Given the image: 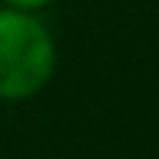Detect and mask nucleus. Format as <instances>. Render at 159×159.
Returning a JSON list of instances; mask_svg holds the SVG:
<instances>
[{"instance_id": "nucleus-2", "label": "nucleus", "mask_w": 159, "mask_h": 159, "mask_svg": "<svg viewBox=\"0 0 159 159\" xmlns=\"http://www.w3.org/2000/svg\"><path fill=\"white\" fill-rule=\"evenodd\" d=\"M10 10H23V13H33V10H39V7H46V3H52V0H3Z\"/></svg>"}, {"instance_id": "nucleus-1", "label": "nucleus", "mask_w": 159, "mask_h": 159, "mask_svg": "<svg viewBox=\"0 0 159 159\" xmlns=\"http://www.w3.org/2000/svg\"><path fill=\"white\" fill-rule=\"evenodd\" d=\"M55 71V42L46 23L23 10H0V101L39 94Z\"/></svg>"}]
</instances>
